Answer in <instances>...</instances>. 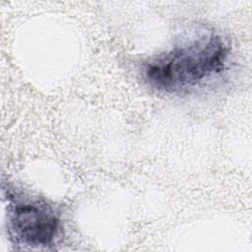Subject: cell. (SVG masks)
I'll return each instance as SVG.
<instances>
[{
  "instance_id": "obj_1",
  "label": "cell",
  "mask_w": 252,
  "mask_h": 252,
  "mask_svg": "<svg viewBox=\"0 0 252 252\" xmlns=\"http://www.w3.org/2000/svg\"><path fill=\"white\" fill-rule=\"evenodd\" d=\"M228 56L226 40L209 32L150 58L143 66V77L158 92L187 93L220 75Z\"/></svg>"
},
{
  "instance_id": "obj_2",
  "label": "cell",
  "mask_w": 252,
  "mask_h": 252,
  "mask_svg": "<svg viewBox=\"0 0 252 252\" xmlns=\"http://www.w3.org/2000/svg\"><path fill=\"white\" fill-rule=\"evenodd\" d=\"M7 230L15 244L44 247L55 242L62 222L54 206L14 191H7Z\"/></svg>"
}]
</instances>
